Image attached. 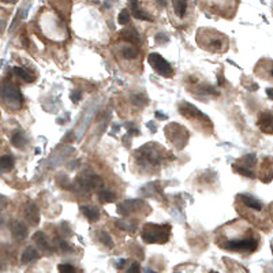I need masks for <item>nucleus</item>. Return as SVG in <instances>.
I'll list each match as a JSON object with an SVG mask.
<instances>
[{
	"label": "nucleus",
	"instance_id": "obj_1",
	"mask_svg": "<svg viewBox=\"0 0 273 273\" xmlns=\"http://www.w3.org/2000/svg\"><path fill=\"white\" fill-rule=\"evenodd\" d=\"M141 236L146 243H167L171 236V225L148 223L143 225Z\"/></svg>",
	"mask_w": 273,
	"mask_h": 273
},
{
	"label": "nucleus",
	"instance_id": "obj_2",
	"mask_svg": "<svg viewBox=\"0 0 273 273\" xmlns=\"http://www.w3.org/2000/svg\"><path fill=\"white\" fill-rule=\"evenodd\" d=\"M1 96H3V101L7 107H10L14 111L20 109L23 104V96L20 93L18 86H15L13 83H6L3 85L1 89Z\"/></svg>",
	"mask_w": 273,
	"mask_h": 273
},
{
	"label": "nucleus",
	"instance_id": "obj_3",
	"mask_svg": "<svg viewBox=\"0 0 273 273\" xmlns=\"http://www.w3.org/2000/svg\"><path fill=\"white\" fill-rule=\"evenodd\" d=\"M223 247L230 252L238 253H253L258 247V240L255 238H245V239H228Z\"/></svg>",
	"mask_w": 273,
	"mask_h": 273
},
{
	"label": "nucleus",
	"instance_id": "obj_4",
	"mask_svg": "<svg viewBox=\"0 0 273 273\" xmlns=\"http://www.w3.org/2000/svg\"><path fill=\"white\" fill-rule=\"evenodd\" d=\"M148 61H149L150 67L153 68L158 75L165 77V78H170V77L174 75V68H172V66H171L170 63L165 60L160 54H156V52L150 54L149 56H148Z\"/></svg>",
	"mask_w": 273,
	"mask_h": 273
},
{
	"label": "nucleus",
	"instance_id": "obj_5",
	"mask_svg": "<svg viewBox=\"0 0 273 273\" xmlns=\"http://www.w3.org/2000/svg\"><path fill=\"white\" fill-rule=\"evenodd\" d=\"M165 130H167L165 134L171 139V142L174 143L177 149H182L187 142V138H189V133L186 131V129L176 124V123H174V124L167 126Z\"/></svg>",
	"mask_w": 273,
	"mask_h": 273
},
{
	"label": "nucleus",
	"instance_id": "obj_6",
	"mask_svg": "<svg viewBox=\"0 0 273 273\" xmlns=\"http://www.w3.org/2000/svg\"><path fill=\"white\" fill-rule=\"evenodd\" d=\"M143 205L145 204H143L142 201H139V199H127V201H124V202H122V204L117 206V213L120 216H123V217H126V216H129L131 213L139 211Z\"/></svg>",
	"mask_w": 273,
	"mask_h": 273
},
{
	"label": "nucleus",
	"instance_id": "obj_7",
	"mask_svg": "<svg viewBox=\"0 0 273 273\" xmlns=\"http://www.w3.org/2000/svg\"><path fill=\"white\" fill-rule=\"evenodd\" d=\"M33 239L34 242H36V245L39 246V249L42 250L44 254H47V255H51L52 253L55 252L54 246L51 245V242H49V239L47 238V235L44 234V232H36L33 235Z\"/></svg>",
	"mask_w": 273,
	"mask_h": 273
},
{
	"label": "nucleus",
	"instance_id": "obj_8",
	"mask_svg": "<svg viewBox=\"0 0 273 273\" xmlns=\"http://www.w3.org/2000/svg\"><path fill=\"white\" fill-rule=\"evenodd\" d=\"M259 130L265 134H273V114L271 112H262L258 117Z\"/></svg>",
	"mask_w": 273,
	"mask_h": 273
},
{
	"label": "nucleus",
	"instance_id": "obj_9",
	"mask_svg": "<svg viewBox=\"0 0 273 273\" xmlns=\"http://www.w3.org/2000/svg\"><path fill=\"white\" fill-rule=\"evenodd\" d=\"M25 217L29 221V224L37 225L40 223V209L34 202H27L25 208Z\"/></svg>",
	"mask_w": 273,
	"mask_h": 273
},
{
	"label": "nucleus",
	"instance_id": "obj_10",
	"mask_svg": "<svg viewBox=\"0 0 273 273\" xmlns=\"http://www.w3.org/2000/svg\"><path fill=\"white\" fill-rule=\"evenodd\" d=\"M138 156H141V160L148 164H158L160 163V153L155 150H148V145L143 146L142 149H138Z\"/></svg>",
	"mask_w": 273,
	"mask_h": 273
},
{
	"label": "nucleus",
	"instance_id": "obj_11",
	"mask_svg": "<svg viewBox=\"0 0 273 273\" xmlns=\"http://www.w3.org/2000/svg\"><path fill=\"white\" fill-rule=\"evenodd\" d=\"M11 235L13 238L17 240V242H22L25 240L27 236V228L26 225L20 221H15L13 225H11Z\"/></svg>",
	"mask_w": 273,
	"mask_h": 273
},
{
	"label": "nucleus",
	"instance_id": "obj_12",
	"mask_svg": "<svg viewBox=\"0 0 273 273\" xmlns=\"http://www.w3.org/2000/svg\"><path fill=\"white\" fill-rule=\"evenodd\" d=\"M81 212L89 221H97L100 218V211L93 205H81Z\"/></svg>",
	"mask_w": 273,
	"mask_h": 273
},
{
	"label": "nucleus",
	"instance_id": "obj_13",
	"mask_svg": "<svg viewBox=\"0 0 273 273\" xmlns=\"http://www.w3.org/2000/svg\"><path fill=\"white\" fill-rule=\"evenodd\" d=\"M39 258H40V253L37 252L34 247L29 246V247H26V249L23 250V253H22V255H20V262H22V264H29V262L37 261Z\"/></svg>",
	"mask_w": 273,
	"mask_h": 273
},
{
	"label": "nucleus",
	"instance_id": "obj_14",
	"mask_svg": "<svg viewBox=\"0 0 273 273\" xmlns=\"http://www.w3.org/2000/svg\"><path fill=\"white\" fill-rule=\"evenodd\" d=\"M240 199H242V202L247 206V208H250V209H254V211H262V208H264V205L261 201H258L257 198H254L253 195H247V194H242L240 195Z\"/></svg>",
	"mask_w": 273,
	"mask_h": 273
},
{
	"label": "nucleus",
	"instance_id": "obj_15",
	"mask_svg": "<svg viewBox=\"0 0 273 273\" xmlns=\"http://www.w3.org/2000/svg\"><path fill=\"white\" fill-rule=\"evenodd\" d=\"M130 6H131V11H133V15H134V18H136V20H149V22L153 20L152 15H149L148 13H145L143 10L139 8V3H138V1H131V3H130Z\"/></svg>",
	"mask_w": 273,
	"mask_h": 273
},
{
	"label": "nucleus",
	"instance_id": "obj_16",
	"mask_svg": "<svg viewBox=\"0 0 273 273\" xmlns=\"http://www.w3.org/2000/svg\"><path fill=\"white\" fill-rule=\"evenodd\" d=\"M120 54H122L124 59H136L138 54H139V49L134 47L133 44H127V45H123L120 48Z\"/></svg>",
	"mask_w": 273,
	"mask_h": 273
},
{
	"label": "nucleus",
	"instance_id": "obj_17",
	"mask_svg": "<svg viewBox=\"0 0 273 273\" xmlns=\"http://www.w3.org/2000/svg\"><path fill=\"white\" fill-rule=\"evenodd\" d=\"M116 227H119L120 230H124V231L129 232H136L138 225L134 220H127V218H122L119 221H116Z\"/></svg>",
	"mask_w": 273,
	"mask_h": 273
},
{
	"label": "nucleus",
	"instance_id": "obj_18",
	"mask_svg": "<svg viewBox=\"0 0 273 273\" xmlns=\"http://www.w3.org/2000/svg\"><path fill=\"white\" fill-rule=\"evenodd\" d=\"M187 6H189V3H186V1H172L174 13L176 14V17L177 18H180V20H183L184 17H186Z\"/></svg>",
	"mask_w": 273,
	"mask_h": 273
},
{
	"label": "nucleus",
	"instance_id": "obj_19",
	"mask_svg": "<svg viewBox=\"0 0 273 273\" xmlns=\"http://www.w3.org/2000/svg\"><path fill=\"white\" fill-rule=\"evenodd\" d=\"M14 164H15V160L11 155H4L0 158V168L3 172H10L14 168Z\"/></svg>",
	"mask_w": 273,
	"mask_h": 273
},
{
	"label": "nucleus",
	"instance_id": "obj_20",
	"mask_svg": "<svg viewBox=\"0 0 273 273\" xmlns=\"http://www.w3.org/2000/svg\"><path fill=\"white\" fill-rule=\"evenodd\" d=\"M98 199L102 204H112L116 201V194L109 190H100L98 191Z\"/></svg>",
	"mask_w": 273,
	"mask_h": 273
},
{
	"label": "nucleus",
	"instance_id": "obj_21",
	"mask_svg": "<svg viewBox=\"0 0 273 273\" xmlns=\"http://www.w3.org/2000/svg\"><path fill=\"white\" fill-rule=\"evenodd\" d=\"M11 143H13L15 148H18V149H23L27 145V139L22 133H15L11 136Z\"/></svg>",
	"mask_w": 273,
	"mask_h": 273
},
{
	"label": "nucleus",
	"instance_id": "obj_22",
	"mask_svg": "<svg viewBox=\"0 0 273 273\" xmlns=\"http://www.w3.org/2000/svg\"><path fill=\"white\" fill-rule=\"evenodd\" d=\"M14 74L17 75V77H20L22 81L27 82V83H30V82L34 81V78L32 77V74L30 73H27L25 68L22 67H14Z\"/></svg>",
	"mask_w": 273,
	"mask_h": 273
},
{
	"label": "nucleus",
	"instance_id": "obj_23",
	"mask_svg": "<svg viewBox=\"0 0 273 273\" xmlns=\"http://www.w3.org/2000/svg\"><path fill=\"white\" fill-rule=\"evenodd\" d=\"M257 163V157L254 153H250V155H246V156L242 157V160H240V164L239 165H242V167H246V168H250V167H254Z\"/></svg>",
	"mask_w": 273,
	"mask_h": 273
},
{
	"label": "nucleus",
	"instance_id": "obj_24",
	"mask_svg": "<svg viewBox=\"0 0 273 273\" xmlns=\"http://www.w3.org/2000/svg\"><path fill=\"white\" fill-rule=\"evenodd\" d=\"M232 168H234L235 172H238V174H240V175H243V176H246V177H252V179L255 177L254 172H253L250 168L242 167V165H239V164H234V167H232Z\"/></svg>",
	"mask_w": 273,
	"mask_h": 273
},
{
	"label": "nucleus",
	"instance_id": "obj_25",
	"mask_svg": "<svg viewBox=\"0 0 273 273\" xmlns=\"http://www.w3.org/2000/svg\"><path fill=\"white\" fill-rule=\"evenodd\" d=\"M98 240H100L105 247H108V249H112V247H114V242H112V239H111V236L108 235V232H100V234H98Z\"/></svg>",
	"mask_w": 273,
	"mask_h": 273
},
{
	"label": "nucleus",
	"instance_id": "obj_26",
	"mask_svg": "<svg viewBox=\"0 0 273 273\" xmlns=\"http://www.w3.org/2000/svg\"><path fill=\"white\" fill-rule=\"evenodd\" d=\"M131 102L136 107H145L148 104V98L143 95H134L131 97Z\"/></svg>",
	"mask_w": 273,
	"mask_h": 273
},
{
	"label": "nucleus",
	"instance_id": "obj_27",
	"mask_svg": "<svg viewBox=\"0 0 273 273\" xmlns=\"http://www.w3.org/2000/svg\"><path fill=\"white\" fill-rule=\"evenodd\" d=\"M123 37L126 40H130V42H138L139 41V36L134 29L133 30H123Z\"/></svg>",
	"mask_w": 273,
	"mask_h": 273
},
{
	"label": "nucleus",
	"instance_id": "obj_28",
	"mask_svg": "<svg viewBox=\"0 0 273 273\" xmlns=\"http://www.w3.org/2000/svg\"><path fill=\"white\" fill-rule=\"evenodd\" d=\"M58 271H59V273H79L75 269V266L70 265V264H59Z\"/></svg>",
	"mask_w": 273,
	"mask_h": 273
},
{
	"label": "nucleus",
	"instance_id": "obj_29",
	"mask_svg": "<svg viewBox=\"0 0 273 273\" xmlns=\"http://www.w3.org/2000/svg\"><path fill=\"white\" fill-rule=\"evenodd\" d=\"M130 20V13L127 10H123L122 13L119 14V17H117V22H119V25H126V23H129Z\"/></svg>",
	"mask_w": 273,
	"mask_h": 273
},
{
	"label": "nucleus",
	"instance_id": "obj_30",
	"mask_svg": "<svg viewBox=\"0 0 273 273\" xmlns=\"http://www.w3.org/2000/svg\"><path fill=\"white\" fill-rule=\"evenodd\" d=\"M70 97H71V101L77 104V102L81 101L82 92H81V90H75V92H73V93H71V96H70Z\"/></svg>",
	"mask_w": 273,
	"mask_h": 273
},
{
	"label": "nucleus",
	"instance_id": "obj_31",
	"mask_svg": "<svg viewBox=\"0 0 273 273\" xmlns=\"http://www.w3.org/2000/svg\"><path fill=\"white\" fill-rule=\"evenodd\" d=\"M61 232L64 234V238H68V236L73 235V231L70 230V227H68L67 223H61Z\"/></svg>",
	"mask_w": 273,
	"mask_h": 273
},
{
	"label": "nucleus",
	"instance_id": "obj_32",
	"mask_svg": "<svg viewBox=\"0 0 273 273\" xmlns=\"http://www.w3.org/2000/svg\"><path fill=\"white\" fill-rule=\"evenodd\" d=\"M202 90H204V93H209V95H213V96H217L218 92L216 89L211 86V85H204L202 86Z\"/></svg>",
	"mask_w": 273,
	"mask_h": 273
},
{
	"label": "nucleus",
	"instance_id": "obj_33",
	"mask_svg": "<svg viewBox=\"0 0 273 273\" xmlns=\"http://www.w3.org/2000/svg\"><path fill=\"white\" fill-rule=\"evenodd\" d=\"M141 272V268H139V264L138 262H133L130 268L127 269V272L126 273H139Z\"/></svg>",
	"mask_w": 273,
	"mask_h": 273
},
{
	"label": "nucleus",
	"instance_id": "obj_34",
	"mask_svg": "<svg viewBox=\"0 0 273 273\" xmlns=\"http://www.w3.org/2000/svg\"><path fill=\"white\" fill-rule=\"evenodd\" d=\"M127 133H129L130 136H139V130L136 129V127H134L131 123H127Z\"/></svg>",
	"mask_w": 273,
	"mask_h": 273
},
{
	"label": "nucleus",
	"instance_id": "obj_35",
	"mask_svg": "<svg viewBox=\"0 0 273 273\" xmlns=\"http://www.w3.org/2000/svg\"><path fill=\"white\" fill-rule=\"evenodd\" d=\"M161 40H164V41H168L170 40V37L167 36V34H164V33H158L156 36V41L158 42V44H161Z\"/></svg>",
	"mask_w": 273,
	"mask_h": 273
},
{
	"label": "nucleus",
	"instance_id": "obj_36",
	"mask_svg": "<svg viewBox=\"0 0 273 273\" xmlns=\"http://www.w3.org/2000/svg\"><path fill=\"white\" fill-rule=\"evenodd\" d=\"M224 77H223V74H218L217 75V83L218 85H224Z\"/></svg>",
	"mask_w": 273,
	"mask_h": 273
},
{
	"label": "nucleus",
	"instance_id": "obj_37",
	"mask_svg": "<svg viewBox=\"0 0 273 273\" xmlns=\"http://www.w3.org/2000/svg\"><path fill=\"white\" fill-rule=\"evenodd\" d=\"M124 264H126V259H119V262L116 264V268H117V269H122Z\"/></svg>",
	"mask_w": 273,
	"mask_h": 273
},
{
	"label": "nucleus",
	"instance_id": "obj_38",
	"mask_svg": "<svg viewBox=\"0 0 273 273\" xmlns=\"http://www.w3.org/2000/svg\"><path fill=\"white\" fill-rule=\"evenodd\" d=\"M266 95H268V97H269V98H272V100H273V89H271V88L266 89Z\"/></svg>",
	"mask_w": 273,
	"mask_h": 273
},
{
	"label": "nucleus",
	"instance_id": "obj_39",
	"mask_svg": "<svg viewBox=\"0 0 273 273\" xmlns=\"http://www.w3.org/2000/svg\"><path fill=\"white\" fill-rule=\"evenodd\" d=\"M148 127H149V129H152V131H153V133H156V126H155V124H153L152 122L148 123Z\"/></svg>",
	"mask_w": 273,
	"mask_h": 273
},
{
	"label": "nucleus",
	"instance_id": "obj_40",
	"mask_svg": "<svg viewBox=\"0 0 273 273\" xmlns=\"http://www.w3.org/2000/svg\"><path fill=\"white\" fill-rule=\"evenodd\" d=\"M156 116L157 117H163V119H167V116L163 115V114H160V112H156Z\"/></svg>",
	"mask_w": 273,
	"mask_h": 273
},
{
	"label": "nucleus",
	"instance_id": "obj_41",
	"mask_svg": "<svg viewBox=\"0 0 273 273\" xmlns=\"http://www.w3.org/2000/svg\"><path fill=\"white\" fill-rule=\"evenodd\" d=\"M271 74H272V77H273V70H272V73H271Z\"/></svg>",
	"mask_w": 273,
	"mask_h": 273
},
{
	"label": "nucleus",
	"instance_id": "obj_42",
	"mask_svg": "<svg viewBox=\"0 0 273 273\" xmlns=\"http://www.w3.org/2000/svg\"><path fill=\"white\" fill-rule=\"evenodd\" d=\"M175 273H179V272H175Z\"/></svg>",
	"mask_w": 273,
	"mask_h": 273
}]
</instances>
